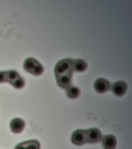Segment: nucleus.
I'll use <instances>...</instances> for the list:
<instances>
[{"label": "nucleus", "mask_w": 132, "mask_h": 149, "mask_svg": "<svg viewBox=\"0 0 132 149\" xmlns=\"http://www.w3.org/2000/svg\"><path fill=\"white\" fill-rule=\"evenodd\" d=\"M72 58H68L59 61L55 67V74L57 83L61 88L67 89L71 86L73 74Z\"/></svg>", "instance_id": "1"}, {"label": "nucleus", "mask_w": 132, "mask_h": 149, "mask_svg": "<svg viewBox=\"0 0 132 149\" xmlns=\"http://www.w3.org/2000/svg\"><path fill=\"white\" fill-rule=\"evenodd\" d=\"M23 67L26 72L35 76H40L43 73L44 68L43 66L35 58H28L24 64Z\"/></svg>", "instance_id": "2"}, {"label": "nucleus", "mask_w": 132, "mask_h": 149, "mask_svg": "<svg viewBox=\"0 0 132 149\" xmlns=\"http://www.w3.org/2000/svg\"><path fill=\"white\" fill-rule=\"evenodd\" d=\"M71 141L76 146H82L87 142L86 130H75L71 136Z\"/></svg>", "instance_id": "3"}, {"label": "nucleus", "mask_w": 132, "mask_h": 149, "mask_svg": "<svg viewBox=\"0 0 132 149\" xmlns=\"http://www.w3.org/2000/svg\"><path fill=\"white\" fill-rule=\"evenodd\" d=\"M87 142L95 143L100 141L102 138V134L100 130L97 128H92L86 130Z\"/></svg>", "instance_id": "4"}, {"label": "nucleus", "mask_w": 132, "mask_h": 149, "mask_svg": "<svg viewBox=\"0 0 132 149\" xmlns=\"http://www.w3.org/2000/svg\"><path fill=\"white\" fill-rule=\"evenodd\" d=\"M110 82L105 78H98L94 84V88L98 93H104L109 90Z\"/></svg>", "instance_id": "5"}, {"label": "nucleus", "mask_w": 132, "mask_h": 149, "mask_svg": "<svg viewBox=\"0 0 132 149\" xmlns=\"http://www.w3.org/2000/svg\"><path fill=\"white\" fill-rule=\"evenodd\" d=\"M128 88L127 84L123 81L116 82L112 86V91L117 96L121 97L125 94Z\"/></svg>", "instance_id": "6"}, {"label": "nucleus", "mask_w": 132, "mask_h": 149, "mask_svg": "<svg viewBox=\"0 0 132 149\" xmlns=\"http://www.w3.org/2000/svg\"><path fill=\"white\" fill-rule=\"evenodd\" d=\"M25 127V122L20 118L12 119L10 123V128L15 134H19L23 131Z\"/></svg>", "instance_id": "7"}, {"label": "nucleus", "mask_w": 132, "mask_h": 149, "mask_svg": "<svg viewBox=\"0 0 132 149\" xmlns=\"http://www.w3.org/2000/svg\"><path fill=\"white\" fill-rule=\"evenodd\" d=\"M102 145L104 149H115L117 146V139L113 135L105 136L102 139Z\"/></svg>", "instance_id": "8"}, {"label": "nucleus", "mask_w": 132, "mask_h": 149, "mask_svg": "<svg viewBox=\"0 0 132 149\" xmlns=\"http://www.w3.org/2000/svg\"><path fill=\"white\" fill-rule=\"evenodd\" d=\"M15 149H40V144L37 140H31L21 142Z\"/></svg>", "instance_id": "9"}, {"label": "nucleus", "mask_w": 132, "mask_h": 149, "mask_svg": "<svg viewBox=\"0 0 132 149\" xmlns=\"http://www.w3.org/2000/svg\"><path fill=\"white\" fill-rule=\"evenodd\" d=\"M87 63L83 59L79 58L73 60V70L76 72H83L87 68Z\"/></svg>", "instance_id": "10"}, {"label": "nucleus", "mask_w": 132, "mask_h": 149, "mask_svg": "<svg viewBox=\"0 0 132 149\" xmlns=\"http://www.w3.org/2000/svg\"><path fill=\"white\" fill-rule=\"evenodd\" d=\"M81 94V91L79 88L75 86H70L67 88L66 94L68 97L72 100L79 97Z\"/></svg>", "instance_id": "11"}, {"label": "nucleus", "mask_w": 132, "mask_h": 149, "mask_svg": "<svg viewBox=\"0 0 132 149\" xmlns=\"http://www.w3.org/2000/svg\"><path fill=\"white\" fill-rule=\"evenodd\" d=\"M20 77L18 72L16 70H12L6 72V81L8 82L10 84H12L15 80H16L19 77Z\"/></svg>", "instance_id": "12"}, {"label": "nucleus", "mask_w": 132, "mask_h": 149, "mask_svg": "<svg viewBox=\"0 0 132 149\" xmlns=\"http://www.w3.org/2000/svg\"><path fill=\"white\" fill-rule=\"evenodd\" d=\"M12 86H14L15 88H17V89H21L23 88V87L25 86V81L23 79V78L20 76L17 78L16 80H15L14 82H12L11 84Z\"/></svg>", "instance_id": "13"}, {"label": "nucleus", "mask_w": 132, "mask_h": 149, "mask_svg": "<svg viewBox=\"0 0 132 149\" xmlns=\"http://www.w3.org/2000/svg\"><path fill=\"white\" fill-rule=\"evenodd\" d=\"M6 81V72H0V83Z\"/></svg>", "instance_id": "14"}]
</instances>
